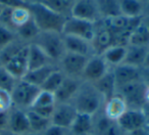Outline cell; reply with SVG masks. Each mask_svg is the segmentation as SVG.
<instances>
[{
    "label": "cell",
    "mask_w": 149,
    "mask_h": 135,
    "mask_svg": "<svg viewBox=\"0 0 149 135\" xmlns=\"http://www.w3.org/2000/svg\"><path fill=\"white\" fill-rule=\"evenodd\" d=\"M74 1L76 0H42L40 2L55 13H60L64 17H70Z\"/></svg>",
    "instance_id": "4dcf8cb0"
},
{
    "label": "cell",
    "mask_w": 149,
    "mask_h": 135,
    "mask_svg": "<svg viewBox=\"0 0 149 135\" xmlns=\"http://www.w3.org/2000/svg\"><path fill=\"white\" fill-rule=\"evenodd\" d=\"M144 17H149V0H147L145 3V11H144Z\"/></svg>",
    "instance_id": "ee69618b"
},
{
    "label": "cell",
    "mask_w": 149,
    "mask_h": 135,
    "mask_svg": "<svg viewBox=\"0 0 149 135\" xmlns=\"http://www.w3.org/2000/svg\"><path fill=\"white\" fill-rule=\"evenodd\" d=\"M78 115L77 110L70 102L56 104L51 117V123L64 129L70 130L72 122Z\"/></svg>",
    "instance_id": "7c38bea8"
},
{
    "label": "cell",
    "mask_w": 149,
    "mask_h": 135,
    "mask_svg": "<svg viewBox=\"0 0 149 135\" xmlns=\"http://www.w3.org/2000/svg\"><path fill=\"white\" fill-rule=\"evenodd\" d=\"M7 130L17 135H23L28 132H31L27 111L19 110L17 108H11L8 113Z\"/></svg>",
    "instance_id": "5bb4252c"
},
{
    "label": "cell",
    "mask_w": 149,
    "mask_h": 135,
    "mask_svg": "<svg viewBox=\"0 0 149 135\" xmlns=\"http://www.w3.org/2000/svg\"><path fill=\"white\" fill-rule=\"evenodd\" d=\"M143 24H144L145 27H146L147 30L149 31V17H143Z\"/></svg>",
    "instance_id": "f6af8a7d"
},
{
    "label": "cell",
    "mask_w": 149,
    "mask_h": 135,
    "mask_svg": "<svg viewBox=\"0 0 149 135\" xmlns=\"http://www.w3.org/2000/svg\"><path fill=\"white\" fill-rule=\"evenodd\" d=\"M148 49L149 47H146V46L128 45L126 57H125V60L123 64L142 69Z\"/></svg>",
    "instance_id": "cb8c5ba5"
},
{
    "label": "cell",
    "mask_w": 149,
    "mask_h": 135,
    "mask_svg": "<svg viewBox=\"0 0 149 135\" xmlns=\"http://www.w3.org/2000/svg\"><path fill=\"white\" fill-rule=\"evenodd\" d=\"M94 116L89 114L78 113L77 117L70 128V132L74 135H86L93 133Z\"/></svg>",
    "instance_id": "7402d4cb"
},
{
    "label": "cell",
    "mask_w": 149,
    "mask_h": 135,
    "mask_svg": "<svg viewBox=\"0 0 149 135\" xmlns=\"http://www.w3.org/2000/svg\"><path fill=\"white\" fill-rule=\"evenodd\" d=\"M70 17L85 20L92 23L101 21L95 0H76L72 7Z\"/></svg>",
    "instance_id": "8fae6325"
},
{
    "label": "cell",
    "mask_w": 149,
    "mask_h": 135,
    "mask_svg": "<svg viewBox=\"0 0 149 135\" xmlns=\"http://www.w3.org/2000/svg\"><path fill=\"white\" fill-rule=\"evenodd\" d=\"M143 68H144V69H149V49H148V51H147L144 64H143Z\"/></svg>",
    "instance_id": "7bdbcfd3"
},
{
    "label": "cell",
    "mask_w": 149,
    "mask_h": 135,
    "mask_svg": "<svg viewBox=\"0 0 149 135\" xmlns=\"http://www.w3.org/2000/svg\"><path fill=\"white\" fill-rule=\"evenodd\" d=\"M23 135H40V134H37V133H34V132H28V133L23 134Z\"/></svg>",
    "instance_id": "c3c4849f"
},
{
    "label": "cell",
    "mask_w": 149,
    "mask_h": 135,
    "mask_svg": "<svg viewBox=\"0 0 149 135\" xmlns=\"http://www.w3.org/2000/svg\"><path fill=\"white\" fill-rule=\"evenodd\" d=\"M92 84L98 90V92L101 94L105 101L113 97L114 95H116V83L111 69L103 77H101L99 80H97Z\"/></svg>",
    "instance_id": "44dd1931"
},
{
    "label": "cell",
    "mask_w": 149,
    "mask_h": 135,
    "mask_svg": "<svg viewBox=\"0 0 149 135\" xmlns=\"http://www.w3.org/2000/svg\"><path fill=\"white\" fill-rule=\"evenodd\" d=\"M146 85L141 81H136L116 88V94L120 95L126 101L128 108L143 110L145 106L144 93Z\"/></svg>",
    "instance_id": "5b68a950"
},
{
    "label": "cell",
    "mask_w": 149,
    "mask_h": 135,
    "mask_svg": "<svg viewBox=\"0 0 149 135\" xmlns=\"http://www.w3.org/2000/svg\"><path fill=\"white\" fill-rule=\"evenodd\" d=\"M66 135H74V134H72V133H70V132H68V134H66Z\"/></svg>",
    "instance_id": "f5cc1de1"
},
{
    "label": "cell",
    "mask_w": 149,
    "mask_h": 135,
    "mask_svg": "<svg viewBox=\"0 0 149 135\" xmlns=\"http://www.w3.org/2000/svg\"><path fill=\"white\" fill-rule=\"evenodd\" d=\"M33 42L39 45L45 51L48 57L56 64H58L66 52L62 34L54 32H40Z\"/></svg>",
    "instance_id": "3957f363"
},
{
    "label": "cell",
    "mask_w": 149,
    "mask_h": 135,
    "mask_svg": "<svg viewBox=\"0 0 149 135\" xmlns=\"http://www.w3.org/2000/svg\"><path fill=\"white\" fill-rule=\"evenodd\" d=\"M17 81L19 80H17L13 75H10L4 66H0V89L6 90L11 93Z\"/></svg>",
    "instance_id": "d590c367"
},
{
    "label": "cell",
    "mask_w": 149,
    "mask_h": 135,
    "mask_svg": "<svg viewBox=\"0 0 149 135\" xmlns=\"http://www.w3.org/2000/svg\"><path fill=\"white\" fill-rule=\"evenodd\" d=\"M17 34L13 29L0 24V51L15 42Z\"/></svg>",
    "instance_id": "e575fe53"
},
{
    "label": "cell",
    "mask_w": 149,
    "mask_h": 135,
    "mask_svg": "<svg viewBox=\"0 0 149 135\" xmlns=\"http://www.w3.org/2000/svg\"><path fill=\"white\" fill-rule=\"evenodd\" d=\"M104 98L94 85L89 82L83 81L76 92L70 104L77 110L78 113L89 115H96L103 108Z\"/></svg>",
    "instance_id": "6da1fadb"
},
{
    "label": "cell",
    "mask_w": 149,
    "mask_h": 135,
    "mask_svg": "<svg viewBox=\"0 0 149 135\" xmlns=\"http://www.w3.org/2000/svg\"><path fill=\"white\" fill-rule=\"evenodd\" d=\"M124 135H146V134H145L144 128H142V129H139V130H135V131H132V132H129V133H125Z\"/></svg>",
    "instance_id": "b9f144b4"
},
{
    "label": "cell",
    "mask_w": 149,
    "mask_h": 135,
    "mask_svg": "<svg viewBox=\"0 0 149 135\" xmlns=\"http://www.w3.org/2000/svg\"><path fill=\"white\" fill-rule=\"evenodd\" d=\"M32 17L28 7H19L11 9L10 13V27L15 32V29L23 26Z\"/></svg>",
    "instance_id": "1f68e13d"
},
{
    "label": "cell",
    "mask_w": 149,
    "mask_h": 135,
    "mask_svg": "<svg viewBox=\"0 0 149 135\" xmlns=\"http://www.w3.org/2000/svg\"><path fill=\"white\" fill-rule=\"evenodd\" d=\"M40 29L38 28V26L36 25L35 21L33 20V17L29 20L26 24H24L23 26L19 27L17 29H15V34L17 37H19V39L24 40V41H31L30 43L34 41L37 38V36L40 34Z\"/></svg>",
    "instance_id": "f1b7e54d"
},
{
    "label": "cell",
    "mask_w": 149,
    "mask_h": 135,
    "mask_svg": "<svg viewBox=\"0 0 149 135\" xmlns=\"http://www.w3.org/2000/svg\"><path fill=\"white\" fill-rule=\"evenodd\" d=\"M8 113L0 112V132L7 130V126H8Z\"/></svg>",
    "instance_id": "ab89813d"
},
{
    "label": "cell",
    "mask_w": 149,
    "mask_h": 135,
    "mask_svg": "<svg viewBox=\"0 0 149 135\" xmlns=\"http://www.w3.org/2000/svg\"><path fill=\"white\" fill-rule=\"evenodd\" d=\"M82 82H83L82 79L66 77L65 76L62 83L58 87V89L54 92V97H55L56 104L70 102V100L72 99L76 92L79 89Z\"/></svg>",
    "instance_id": "9a60e30c"
},
{
    "label": "cell",
    "mask_w": 149,
    "mask_h": 135,
    "mask_svg": "<svg viewBox=\"0 0 149 135\" xmlns=\"http://www.w3.org/2000/svg\"><path fill=\"white\" fill-rule=\"evenodd\" d=\"M28 49L29 44L23 45L4 64L5 69L17 80H21L28 73Z\"/></svg>",
    "instance_id": "30bf717a"
},
{
    "label": "cell",
    "mask_w": 149,
    "mask_h": 135,
    "mask_svg": "<svg viewBox=\"0 0 149 135\" xmlns=\"http://www.w3.org/2000/svg\"><path fill=\"white\" fill-rule=\"evenodd\" d=\"M127 48L128 45H112L101 55L110 68H114L124 62L127 54Z\"/></svg>",
    "instance_id": "484cf974"
},
{
    "label": "cell",
    "mask_w": 149,
    "mask_h": 135,
    "mask_svg": "<svg viewBox=\"0 0 149 135\" xmlns=\"http://www.w3.org/2000/svg\"><path fill=\"white\" fill-rule=\"evenodd\" d=\"M62 39H63L64 47L68 52L80 54L87 57H90L94 54L91 42L87 40L70 35H62Z\"/></svg>",
    "instance_id": "ac0fdd59"
},
{
    "label": "cell",
    "mask_w": 149,
    "mask_h": 135,
    "mask_svg": "<svg viewBox=\"0 0 149 135\" xmlns=\"http://www.w3.org/2000/svg\"><path fill=\"white\" fill-rule=\"evenodd\" d=\"M0 135H17V134L10 132L9 130H4V131H1V132H0Z\"/></svg>",
    "instance_id": "bcb514c9"
},
{
    "label": "cell",
    "mask_w": 149,
    "mask_h": 135,
    "mask_svg": "<svg viewBox=\"0 0 149 135\" xmlns=\"http://www.w3.org/2000/svg\"><path fill=\"white\" fill-rule=\"evenodd\" d=\"M91 45L94 54H100V55L110 46L113 45V37L111 33L100 22L96 24L95 34L91 41Z\"/></svg>",
    "instance_id": "2e32d148"
},
{
    "label": "cell",
    "mask_w": 149,
    "mask_h": 135,
    "mask_svg": "<svg viewBox=\"0 0 149 135\" xmlns=\"http://www.w3.org/2000/svg\"><path fill=\"white\" fill-rule=\"evenodd\" d=\"M28 119H29L30 130L31 132L37 133V134H42L48 127L51 125V120L47 118L38 115L32 110L27 111Z\"/></svg>",
    "instance_id": "f546056e"
},
{
    "label": "cell",
    "mask_w": 149,
    "mask_h": 135,
    "mask_svg": "<svg viewBox=\"0 0 149 135\" xmlns=\"http://www.w3.org/2000/svg\"><path fill=\"white\" fill-rule=\"evenodd\" d=\"M122 15L130 19L143 17L145 11V4L139 0H118Z\"/></svg>",
    "instance_id": "d4e9b609"
},
{
    "label": "cell",
    "mask_w": 149,
    "mask_h": 135,
    "mask_svg": "<svg viewBox=\"0 0 149 135\" xmlns=\"http://www.w3.org/2000/svg\"><path fill=\"white\" fill-rule=\"evenodd\" d=\"M13 108L11 93L6 90L0 89V112L8 113Z\"/></svg>",
    "instance_id": "8d00e7d4"
},
{
    "label": "cell",
    "mask_w": 149,
    "mask_h": 135,
    "mask_svg": "<svg viewBox=\"0 0 149 135\" xmlns=\"http://www.w3.org/2000/svg\"><path fill=\"white\" fill-rule=\"evenodd\" d=\"M93 133L96 135H124L118 123L108 119L102 110L94 115Z\"/></svg>",
    "instance_id": "e0dca14e"
},
{
    "label": "cell",
    "mask_w": 149,
    "mask_h": 135,
    "mask_svg": "<svg viewBox=\"0 0 149 135\" xmlns=\"http://www.w3.org/2000/svg\"><path fill=\"white\" fill-rule=\"evenodd\" d=\"M148 122L149 118L145 111L139 108H128L124 115L116 121L124 134L144 128Z\"/></svg>",
    "instance_id": "ba28073f"
},
{
    "label": "cell",
    "mask_w": 149,
    "mask_h": 135,
    "mask_svg": "<svg viewBox=\"0 0 149 135\" xmlns=\"http://www.w3.org/2000/svg\"><path fill=\"white\" fill-rule=\"evenodd\" d=\"M127 110H128V106H127L124 98L118 94H116L113 97L104 102L102 112L108 119L116 122Z\"/></svg>",
    "instance_id": "ffe728a7"
},
{
    "label": "cell",
    "mask_w": 149,
    "mask_h": 135,
    "mask_svg": "<svg viewBox=\"0 0 149 135\" xmlns=\"http://www.w3.org/2000/svg\"><path fill=\"white\" fill-rule=\"evenodd\" d=\"M51 64L54 62L48 57L45 51L39 45L34 42L29 43V49H28V70L29 71H33Z\"/></svg>",
    "instance_id": "d6986e66"
},
{
    "label": "cell",
    "mask_w": 149,
    "mask_h": 135,
    "mask_svg": "<svg viewBox=\"0 0 149 135\" xmlns=\"http://www.w3.org/2000/svg\"><path fill=\"white\" fill-rule=\"evenodd\" d=\"M100 19H108L122 15L118 0H95Z\"/></svg>",
    "instance_id": "4316f807"
},
{
    "label": "cell",
    "mask_w": 149,
    "mask_h": 135,
    "mask_svg": "<svg viewBox=\"0 0 149 135\" xmlns=\"http://www.w3.org/2000/svg\"><path fill=\"white\" fill-rule=\"evenodd\" d=\"M57 69L58 64H47V66H42V68H39V69L29 71L24 76L23 80H25V81L29 82V83L33 84L35 86H38V87H41V85L45 82V80Z\"/></svg>",
    "instance_id": "603a6c76"
},
{
    "label": "cell",
    "mask_w": 149,
    "mask_h": 135,
    "mask_svg": "<svg viewBox=\"0 0 149 135\" xmlns=\"http://www.w3.org/2000/svg\"><path fill=\"white\" fill-rule=\"evenodd\" d=\"M111 70L114 79H116V88L129 83L141 81V73H142L141 68H136V66L122 64L114 68H111Z\"/></svg>",
    "instance_id": "4fadbf2b"
},
{
    "label": "cell",
    "mask_w": 149,
    "mask_h": 135,
    "mask_svg": "<svg viewBox=\"0 0 149 135\" xmlns=\"http://www.w3.org/2000/svg\"><path fill=\"white\" fill-rule=\"evenodd\" d=\"M29 10L41 32L62 33L66 17L44 5L42 2L29 3Z\"/></svg>",
    "instance_id": "7a4b0ae2"
},
{
    "label": "cell",
    "mask_w": 149,
    "mask_h": 135,
    "mask_svg": "<svg viewBox=\"0 0 149 135\" xmlns=\"http://www.w3.org/2000/svg\"><path fill=\"white\" fill-rule=\"evenodd\" d=\"M86 135H96V134H94V133H89V134H86Z\"/></svg>",
    "instance_id": "816d5d0a"
},
{
    "label": "cell",
    "mask_w": 149,
    "mask_h": 135,
    "mask_svg": "<svg viewBox=\"0 0 149 135\" xmlns=\"http://www.w3.org/2000/svg\"><path fill=\"white\" fill-rule=\"evenodd\" d=\"M56 104V100L54 97V94L51 92L41 90L37 95L36 99L34 100L30 110L33 108H48V106H54Z\"/></svg>",
    "instance_id": "836d02e7"
},
{
    "label": "cell",
    "mask_w": 149,
    "mask_h": 135,
    "mask_svg": "<svg viewBox=\"0 0 149 135\" xmlns=\"http://www.w3.org/2000/svg\"><path fill=\"white\" fill-rule=\"evenodd\" d=\"M29 3L26 0H0V5L4 8H19V7H29Z\"/></svg>",
    "instance_id": "74e56055"
},
{
    "label": "cell",
    "mask_w": 149,
    "mask_h": 135,
    "mask_svg": "<svg viewBox=\"0 0 149 135\" xmlns=\"http://www.w3.org/2000/svg\"><path fill=\"white\" fill-rule=\"evenodd\" d=\"M64 77H65V75H64V74L59 70V68H58L57 70H55V71H54L53 73L45 80V82L41 85L40 89L44 90V91L51 92V93L54 94V92L58 89L60 84L62 83Z\"/></svg>",
    "instance_id": "d6a6232c"
},
{
    "label": "cell",
    "mask_w": 149,
    "mask_h": 135,
    "mask_svg": "<svg viewBox=\"0 0 149 135\" xmlns=\"http://www.w3.org/2000/svg\"><path fill=\"white\" fill-rule=\"evenodd\" d=\"M96 24L85 20L68 17L62 29V35H70L91 42L95 34Z\"/></svg>",
    "instance_id": "8992f818"
},
{
    "label": "cell",
    "mask_w": 149,
    "mask_h": 135,
    "mask_svg": "<svg viewBox=\"0 0 149 135\" xmlns=\"http://www.w3.org/2000/svg\"><path fill=\"white\" fill-rule=\"evenodd\" d=\"M88 58L89 57L87 56L66 51L58 62V68L66 77L82 79V74L85 69Z\"/></svg>",
    "instance_id": "52a82bcc"
},
{
    "label": "cell",
    "mask_w": 149,
    "mask_h": 135,
    "mask_svg": "<svg viewBox=\"0 0 149 135\" xmlns=\"http://www.w3.org/2000/svg\"><path fill=\"white\" fill-rule=\"evenodd\" d=\"M144 131H145V134H146V135H149V122L147 123L146 125H145Z\"/></svg>",
    "instance_id": "7dc6e473"
},
{
    "label": "cell",
    "mask_w": 149,
    "mask_h": 135,
    "mask_svg": "<svg viewBox=\"0 0 149 135\" xmlns=\"http://www.w3.org/2000/svg\"><path fill=\"white\" fill-rule=\"evenodd\" d=\"M139 1H141V2H142V3H144V4H145V3H146V1H147V0H139Z\"/></svg>",
    "instance_id": "f907efd6"
},
{
    "label": "cell",
    "mask_w": 149,
    "mask_h": 135,
    "mask_svg": "<svg viewBox=\"0 0 149 135\" xmlns=\"http://www.w3.org/2000/svg\"><path fill=\"white\" fill-rule=\"evenodd\" d=\"M40 91L41 89L38 86L33 85L23 79L19 80L11 91L13 108L24 111L30 110Z\"/></svg>",
    "instance_id": "277c9868"
},
{
    "label": "cell",
    "mask_w": 149,
    "mask_h": 135,
    "mask_svg": "<svg viewBox=\"0 0 149 135\" xmlns=\"http://www.w3.org/2000/svg\"><path fill=\"white\" fill-rule=\"evenodd\" d=\"M141 80L146 86H149V69L142 68V73H141Z\"/></svg>",
    "instance_id": "60d3db41"
},
{
    "label": "cell",
    "mask_w": 149,
    "mask_h": 135,
    "mask_svg": "<svg viewBox=\"0 0 149 135\" xmlns=\"http://www.w3.org/2000/svg\"><path fill=\"white\" fill-rule=\"evenodd\" d=\"M111 69L100 54H93L87 60L85 69L82 74V80L89 83H94L103 77Z\"/></svg>",
    "instance_id": "9c48e42d"
},
{
    "label": "cell",
    "mask_w": 149,
    "mask_h": 135,
    "mask_svg": "<svg viewBox=\"0 0 149 135\" xmlns=\"http://www.w3.org/2000/svg\"><path fill=\"white\" fill-rule=\"evenodd\" d=\"M68 132H70V130H68V129H64L62 127H59L51 123V125L40 135H66Z\"/></svg>",
    "instance_id": "f35d334b"
},
{
    "label": "cell",
    "mask_w": 149,
    "mask_h": 135,
    "mask_svg": "<svg viewBox=\"0 0 149 135\" xmlns=\"http://www.w3.org/2000/svg\"><path fill=\"white\" fill-rule=\"evenodd\" d=\"M3 8H4V7H3V6H1V5H0V15H1V13H2Z\"/></svg>",
    "instance_id": "681fc988"
},
{
    "label": "cell",
    "mask_w": 149,
    "mask_h": 135,
    "mask_svg": "<svg viewBox=\"0 0 149 135\" xmlns=\"http://www.w3.org/2000/svg\"><path fill=\"white\" fill-rule=\"evenodd\" d=\"M128 45L149 47V31L143 24V21L130 34L128 39Z\"/></svg>",
    "instance_id": "83f0119b"
}]
</instances>
